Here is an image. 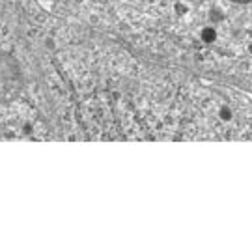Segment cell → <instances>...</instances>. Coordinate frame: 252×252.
<instances>
[{"instance_id":"5b68a950","label":"cell","mask_w":252,"mask_h":252,"mask_svg":"<svg viewBox=\"0 0 252 252\" xmlns=\"http://www.w3.org/2000/svg\"><path fill=\"white\" fill-rule=\"evenodd\" d=\"M174 11L183 17V15H187V13H189V6H187L185 2H176V4H174Z\"/></svg>"},{"instance_id":"6da1fadb","label":"cell","mask_w":252,"mask_h":252,"mask_svg":"<svg viewBox=\"0 0 252 252\" xmlns=\"http://www.w3.org/2000/svg\"><path fill=\"white\" fill-rule=\"evenodd\" d=\"M23 92V73L17 60L9 53L0 51V107L17 101Z\"/></svg>"},{"instance_id":"277c9868","label":"cell","mask_w":252,"mask_h":252,"mask_svg":"<svg viewBox=\"0 0 252 252\" xmlns=\"http://www.w3.org/2000/svg\"><path fill=\"white\" fill-rule=\"evenodd\" d=\"M217 116H219L220 122L230 124V122L234 120V110L228 107V105H220V107H219V112H217Z\"/></svg>"},{"instance_id":"52a82bcc","label":"cell","mask_w":252,"mask_h":252,"mask_svg":"<svg viewBox=\"0 0 252 252\" xmlns=\"http://www.w3.org/2000/svg\"><path fill=\"white\" fill-rule=\"evenodd\" d=\"M23 131H25V133H27V135H30V133H32V131H34V127L30 126V124H25V127H23Z\"/></svg>"},{"instance_id":"7a4b0ae2","label":"cell","mask_w":252,"mask_h":252,"mask_svg":"<svg viewBox=\"0 0 252 252\" xmlns=\"http://www.w3.org/2000/svg\"><path fill=\"white\" fill-rule=\"evenodd\" d=\"M200 39H202V43H206V45H213L217 39H219V30H217L215 25H206V27L200 30Z\"/></svg>"},{"instance_id":"ba28073f","label":"cell","mask_w":252,"mask_h":252,"mask_svg":"<svg viewBox=\"0 0 252 252\" xmlns=\"http://www.w3.org/2000/svg\"><path fill=\"white\" fill-rule=\"evenodd\" d=\"M247 53H249L252 56V43H249V45H247Z\"/></svg>"},{"instance_id":"3957f363","label":"cell","mask_w":252,"mask_h":252,"mask_svg":"<svg viewBox=\"0 0 252 252\" xmlns=\"http://www.w3.org/2000/svg\"><path fill=\"white\" fill-rule=\"evenodd\" d=\"M207 21H209L211 25L219 27L220 23H224V21H226L224 9L220 8V6H211V8H209V11H207Z\"/></svg>"},{"instance_id":"8992f818","label":"cell","mask_w":252,"mask_h":252,"mask_svg":"<svg viewBox=\"0 0 252 252\" xmlns=\"http://www.w3.org/2000/svg\"><path fill=\"white\" fill-rule=\"evenodd\" d=\"M232 4H235V6H251L252 0H230Z\"/></svg>"}]
</instances>
